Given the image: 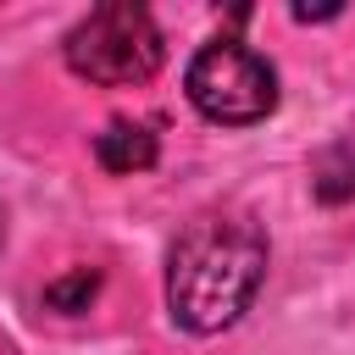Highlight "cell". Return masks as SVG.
I'll return each instance as SVG.
<instances>
[{"mask_svg":"<svg viewBox=\"0 0 355 355\" xmlns=\"http://www.w3.org/2000/svg\"><path fill=\"white\" fill-rule=\"evenodd\" d=\"M155 155H161V139H155L150 122H128V116H116V122H105V128L94 133V161H100L105 172H116V178H128V172H150Z\"/></svg>","mask_w":355,"mask_h":355,"instance_id":"277c9868","label":"cell"},{"mask_svg":"<svg viewBox=\"0 0 355 355\" xmlns=\"http://www.w3.org/2000/svg\"><path fill=\"white\" fill-rule=\"evenodd\" d=\"M67 67L100 89H128L155 78V67L166 61V39L155 28V17L133 0H105L94 6L61 44Z\"/></svg>","mask_w":355,"mask_h":355,"instance_id":"7a4b0ae2","label":"cell"},{"mask_svg":"<svg viewBox=\"0 0 355 355\" xmlns=\"http://www.w3.org/2000/svg\"><path fill=\"white\" fill-rule=\"evenodd\" d=\"M94 294H100V272H94V266H78V272H67V277L44 283V305H50V311H61V316L89 311V300H94Z\"/></svg>","mask_w":355,"mask_h":355,"instance_id":"8992f818","label":"cell"},{"mask_svg":"<svg viewBox=\"0 0 355 355\" xmlns=\"http://www.w3.org/2000/svg\"><path fill=\"white\" fill-rule=\"evenodd\" d=\"M311 194H316L322 205H344V200H355V150H349V144H338V150H327V155L316 161V172H311Z\"/></svg>","mask_w":355,"mask_h":355,"instance_id":"5b68a950","label":"cell"},{"mask_svg":"<svg viewBox=\"0 0 355 355\" xmlns=\"http://www.w3.org/2000/svg\"><path fill=\"white\" fill-rule=\"evenodd\" d=\"M183 89H189V105L222 128H250L277 111V72L239 39H211L189 61Z\"/></svg>","mask_w":355,"mask_h":355,"instance_id":"3957f363","label":"cell"},{"mask_svg":"<svg viewBox=\"0 0 355 355\" xmlns=\"http://www.w3.org/2000/svg\"><path fill=\"white\" fill-rule=\"evenodd\" d=\"M266 283V233L250 216L205 211L166 250V311L183 333L233 327Z\"/></svg>","mask_w":355,"mask_h":355,"instance_id":"6da1fadb","label":"cell"}]
</instances>
